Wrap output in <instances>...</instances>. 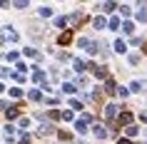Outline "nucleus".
<instances>
[{"label":"nucleus","mask_w":147,"mask_h":144,"mask_svg":"<svg viewBox=\"0 0 147 144\" xmlns=\"http://www.w3.org/2000/svg\"><path fill=\"white\" fill-rule=\"evenodd\" d=\"M87 122H90V117H87V114L82 117V119L75 122V132H78V134H85V132H87Z\"/></svg>","instance_id":"f257e3e1"},{"label":"nucleus","mask_w":147,"mask_h":144,"mask_svg":"<svg viewBox=\"0 0 147 144\" xmlns=\"http://www.w3.org/2000/svg\"><path fill=\"white\" fill-rule=\"evenodd\" d=\"M117 119H120V124H130V122H132V114H130V112H122Z\"/></svg>","instance_id":"f03ea898"},{"label":"nucleus","mask_w":147,"mask_h":144,"mask_svg":"<svg viewBox=\"0 0 147 144\" xmlns=\"http://www.w3.org/2000/svg\"><path fill=\"white\" fill-rule=\"evenodd\" d=\"M105 134H107V132H105V127H102V124H97V127H95V137H97V139H105Z\"/></svg>","instance_id":"7ed1b4c3"},{"label":"nucleus","mask_w":147,"mask_h":144,"mask_svg":"<svg viewBox=\"0 0 147 144\" xmlns=\"http://www.w3.org/2000/svg\"><path fill=\"white\" fill-rule=\"evenodd\" d=\"M105 114H107L110 119H112V117L117 114V107H115V104H107V107H105Z\"/></svg>","instance_id":"20e7f679"},{"label":"nucleus","mask_w":147,"mask_h":144,"mask_svg":"<svg viewBox=\"0 0 147 144\" xmlns=\"http://www.w3.org/2000/svg\"><path fill=\"white\" fill-rule=\"evenodd\" d=\"M115 50H117V52H127V45H125L122 40H117V42H115Z\"/></svg>","instance_id":"39448f33"},{"label":"nucleus","mask_w":147,"mask_h":144,"mask_svg":"<svg viewBox=\"0 0 147 144\" xmlns=\"http://www.w3.org/2000/svg\"><path fill=\"white\" fill-rule=\"evenodd\" d=\"M70 40H72V35H70V32H62L60 35V45H67Z\"/></svg>","instance_id":"423d86ee"},{"label":"nucleus","mask_w":147,"mask_h":144,"mask_svg":"<svg viewBox=\"0 0 147 144\" xmlns=\"http://www.w3.org/2000/svg\"><path fill=\"white\" fill-rule=\"evenodd\" d=\"M122 32H127V35H132V32H135V25H132V23H125V25H122Z\"/></svg>","instance_id":"0eeeda50"},{"label":"nucleus","mask_w":147,"mask_h":144,"mask_svg":"<svg viewBox=\"0 0 147 144\" xmlns=\"http://www.w3.org/2000/svg\"><path fill=\"white\" fill-rule=\"evenodd\" d=\"M5 112H8V117H10V119H15L18 114H20V112H18V107H10V109H5Z\"/></svg>","instance_id":"6e6552de"},{"label":"nucleus","mask_w":147,"mask_h":144,"mask_svg":"<svg viewBox=\"0 0 147 144\" xmlns=\"http://www.w3.org/2000/svg\"><path fill=\"white\" fill-rule=\"evenodd\" d=\"M137 20H140V23H145V20H147V10H145V8L137 13Z\"/></svg>","instance_id":"1a4fd4ad"},{"label":"nucleus","mask_w":147,"mask_h":144,"mask_svg":"<svg viewBox=\"0 0 147 144\" xmlns=\"http://www.w3.org/2000/svg\"><path fill=\"white\" fill-rule=\"evenodd\" d=\"M105 87H107V90H105L107 94H112V92H115V82H112V80H107V84H105Z\"/></svg>","instance_id":"9d476101"},{"label":"nucleus","mask_w":147,"mask_h":144,"mask_svg":"<svg viewBox=\"0 0 147 144\" xmlns=\"http://www.w3.org/2000/svg\"><path fill=\"white\" fill-rule=\"evenodd\" d=\"M95 27H97V30L105 27V17H95Z\"/></svg>","instance_id":"9b49d317"},{"label":"nucleus","mask_w":147,"mask_h":144,"mask_svg":"<svg viewBox=\"0 0 147 144\" xmlns=\"http://www.w3.org/2000/svg\"><path fill=\"white\" fill-rule=\"evenodd\" d=\"M55 25H57V27H65V25H67V20H65V17H55Z\"/></svg>","instance_id":"f8f14e48"},{"label":"nucleus","mask_w":147,"mask_h":144,"mask_svg":"<svg viewBox=\"0 0 147 144\" xmlns=\"http://www.w3.org/2000/svg\"><path fill=\"white\" fill-rule=\"evenodd\" d=\"M10 94H13V97H23V90H20V87H13V90H10Z\"/></svg>","instance_id":"ddd939ff"},{"label":"nucleus","mask_w":147,"mask_h":144,"mask_svg":"<svg viewBox=\"0 0 147 144\" xmlns=\"http://www.w3.org/2000/svg\"><path fill=\"white\" fill-rule=\"evenodd\" d=\"M32 80H35V82H42V80H45V75H42V72H40V70H38V72L32 75Z\"/></svg>","instance_id":"4468645a"},{"label":"nucleus","mask_w":147,"mask_h":144,"mask_svg":"<svg viewBox=\"0 0 147 144\" xmlns=\"http://www.w3.org/2000/svg\"><path fill=\"white\" fill-rule=\"evenodd\" d=\"M40 15H42V17H50V15H53V10H50V8H40Z\"/></svg>","instance_id":"2eb2a0df"},{"label":"nucleus","mask_w":147,"mask_h":144,"mask_svg":"<svg viewBox=\"0 0 147 144\" xmlns=\"http://www.w3.org/2000/svg\"><path fill=\"white\" fill-rule=\"evenodd\" d=\"M85 67H87L85 62H80V60H75V70H78V72H82V70H85Z\"/></svg>","instance_id":"dca6fc26"},{"label":"nucleus","mask_w":147,"mask_h":144,"mask_svg":"<svg viewBox=\"0 0 147 144\" xmlns=\"http://www.w3.org/2000/svg\"><path fill=\"white\" fill-rule=\"evenodd\" d=\"M62 90H65V92H67V94H72V92H75V90H78V87H75V84H65V87H62Z\"/></svg>","instance_id":"f3484780"},{"label":"nucleus","mask_w":147,"mask_h":144,"mask_svg":"<svg viewBox=\"0 0 147 144\" xmlns=\"http://www.w3.org/2000/svg\"><path fill=\"white\" fill-rule=\"evenodd\" d=\"M110 27H112V30H117V27H120V20H117V17H112V20H110Z\"/></svg>","instance_id":"a211bd4d"},{"label":"nucleus","mask_w":147,"mask_h":144,"mask_svg":"<svg viewBox=\"0 0 147 144\" xmlns=\"http://www.w3.org/2000/svg\"><path fill=\"white\" fill-rule=\"evenodd\" d=\"M40 97H42V94H40V92H38V90H32V92H30V99H35V102H38V99H40Z\"/></svg>","instance_id":"6ab92c4d"},{"label":"nucleus","mask_w":147,"mask_h":144,"mask_svg":"<svg viewBox=\"0 0 147 144\" xmlns=\"http://www.w3.org/2000/svg\"><path fill=\"white\" fill-rule=\"evenodd\" d=\"M137 132H140L137 127H127V134H130V137H135V134H137Z\"/></svg>","instance_id":"aec40b11"},{"label":"nucleus","mask_w":147,"mask_h":144,"mask_svg":"<svg viewBox=\"0 0 147 144\" xmlns=\"http://www.w3.org/2000/svg\"><path fill=\"white\" fill-rule=\"evenodd\" d=\"M117 144H132V142H130V139H120Z\"/></svg>","instance_id":"412c9836"}]
</instances>
